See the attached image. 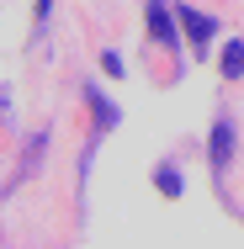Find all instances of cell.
Instances as JSON below:
<instances>
[{"mask_svg": "<svg viewBox=\"0 0 244 249\" xmlns=\"http://www.w3.org/2000/svg\"><path fill=\"white\" fill-rule=\"evenodd\" d=\"M181 27L191 32L196 48H207V43H212V32H218V27H212V16H202V11H191V5H181Z\"/></svg>", "mask_w": 244, "mask_h": 249, "instance_id": "cell-1", "label": "cell"}, {"mask_svg": "<svg viewBox=\"0 0 244 249\" xmlns=\"http://www.w3.org/2000/svg\"><path fill=\"white\" fill-rule=\"evenodd\" d=\"M228 154H234V127H228V122H218V127H212V164L223 170V164H228Z\"/></svg>", "mask_w": 244, "mask_h": 249, "instance_id": "cell-2", "label": "cell"}, {"mask_svg": "<svg viewBox=\"0 0 244 249\" xmlns=\"http://www.w3.org/2000/svg\"><path fill=\"white\" fill-rule=\"evenodd\" d=\"M223 80H244V43H223Z\"/></svg>", "mask_w": 244, "mask_h": 249, "instance_id": "cell-3", "label": "cell"}, {"mask_svg": "<svg viewBox=\"0 0 244 249\" xmlns=\"http://www.w3.org/2000/svg\"><path fill=\"white\" fill-rule=\"evenodd\" d=\"M149 27H154V37H159V43H165V48H170V43H175V27H170V16H165V5H159V0H154V5H149Z\"/></svg>", "mask_w": 244, "mask_h": 249, "instance_id": "cell-4", "label": "cell"}, {"mask_svg": "<svg viewBox=\"0 0 244 249\" xmlns=\"http://www.w3.org/2000/svg\"><path fill=\"white\" fill-rule=\"evenodd\" d=\"M159 191H165V196H175V191H181V180H175L170 170H159Z\"/></svg>", "mask_w": 244, "mask_h": 249, "instance_id": "cell-5", "label": "cell"}]
</instances>
